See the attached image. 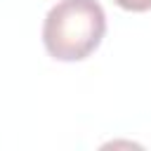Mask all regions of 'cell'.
Here are the masks:
<instances>
[{"mask_svg": "<svg viewBox=\"0 0 151 151\" xmlns=\"http://www.w3.org/2000/svg\"><path fill=\"white\" fill-rule=\"evenodd\" d=\"M106 33V14L97 0H59L45 17L42 42L59 61L90 57Z\"/></svg>", "mask_w": 151, "mask_h": 151, "instance_id": "cell-1", "label": "cell"}, {"mask_svg": "<svg viewBox=\"0 0 151 151\" xmlns=\"http://www.w3.org/2000/svg\"><path fill=\"white\" fill-rule=\"evenodd\" d=\"M118 7L127 9V12H146L151 9V0H113Z\"/></svg>", "mask_w": 151, "mask_h": 151, "instance_id": "cell-2", "label": "cell"}]
</instances>
